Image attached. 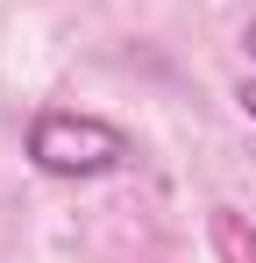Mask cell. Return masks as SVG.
I'll use <instances>...</instances> for the list:
<instances>
[{
	"label": "cell",
	"mask_w": 256,
	"mask_h": 263,
	"mask_svg": "<svg viewBox=\"0 0 256 263\" xmlns=\"http://www.w3.org/2000/svg\"><path fill=\"white\" fill-rule=\"evenodd\" d=\"M29 164L50 178H107L128 164V135L114 121H93V114H64L50 107L29 121Z\"/></svg>",
	"instance_id": "obj_1"
},
{
	"label": "cell",
	"mask_w": 256,
	"mask_h": 263,
	"mask_svg": "<svg viewBox=\"0 0 256 263\" xmlns=\"http://www.w3.org/2000/svg\"><path fill=\"white\" fill-rule=\"evenodd\" d=\"M207 235H213V256L221 263H256V220H242L235 206H213Z\"/></svg>",
	"instance_id": "obj_2"
},
{
	"label": "cell",
	"mask_w": 256,
	"mask_h": 263,
	"mask_svg": "<svg viewBox=\"0 0 256 263\" xmlns=\"http://www.w3.org/2000/svg\"><path fill=\"white\" fill-rule=\"evenodd\" d=\"M235 100H242V114H249V121H256V79H249V86H242V92H235Z\"/></svg>",
	"instance_id": "obj_3"
},
{
	"label": "cell",
	"mask_w": 256,
	"mask_h": 263,
	"mask_svg": "<svg viewBox=\"0 0 256 263\" xmlns=\"http://www.w3.org/2000/svg\"><path fill=\"white\" fill-rule=\"evenodd\" d=\"M249 57H256V22H249Z\"/></svg>",
	"instance_id": "obj_4"
}]
</instances>
